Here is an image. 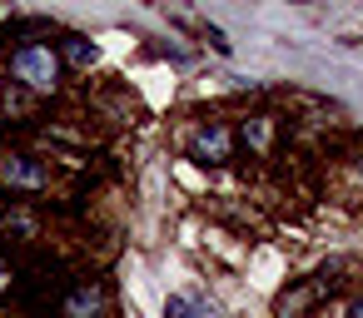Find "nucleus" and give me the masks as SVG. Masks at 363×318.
<instances>
[{
    "label": "nucleus",
    "instance_id": "nucleus-9",
    "mask_svg": "<svg viewBox=\"0 0 363 318\" xmlns=\"http://www.w3.org/2000/svg\"><path fill=\"white\" fill-rule=\"evenodd\" d=\"M348 318H363V298H353V303H348Z\"/></svg>",
    "mask_w": 363,
    "mask_h": 318
},
{
    "label": "nucleus",
    "instance_id": "nucleus-6",
    "mask_svg": "<svg viewBox=\"0 0 363 318\" xmlns=\"http://www.w3.org/2000/svg\"><path fill=\"white\" fill-rule=\"evenodd\" d=\"M269 140H274V120H269V115H259V120H249V125H244V144H249L254 154H264V149H269Z\"/></svg>",
    "mask_w": 363,
    "mask_h": 318
},
{
    "label": "nucleus",
    "instance_id": "nucleus-3",
    "mask_svg": "<svg viewBox=\"0 0 363 318\" xmlns=\"http://www.w3.org/2000/svg\"><path fill=\"white\" fill-rule=\"evenodd\" d=\"M189 154L199 159V164H229L234 159V135L224 130V125H199L194 130V140H189Z\"/></svg>",
    "mask_w": 363,
    "mask_h": 318
},
{
    "label": "nucleus",
    "instance_id": "nucleus-1",
    "mask_svg": "<svg viewBox=\"0 0 363 318\" xmlns=\"http://www.w3.org/2000/svg\"><path fill=\"white\" fill-rule=\"evenodd\" d=\"M11 75L30 90H55L60 85V55L50 45H21L11 55Z\"/></svg>",
    "mask_w": 363,
    "mask_h": 318
},
{
    "label": "nucleus",
    "instance_id": "nucleus-7",
    "mask_svg": "<svg viewBox=\"0 0 363 318\" xmlns=\"http://www.w3.org/2000/svg\"><path fill=\"white\" fill-rule=\"evenodd\" d=\"M65 60L85 70V65H95V60H100V50H95L90 40H80V35H70V40H65Z\"/></svg>",
    "mask_w": 363,
    "mask_h": 318
},
{
    "label": "nucleus",
    "instance_id": "nucleus-2",
    "mask_svg": "<svg viewBox=\"0 0 363 318\" xmlns=\"http://www.w3.org/2000/svg\"><path fill=\"white\" fill-rule=\"evenodd\" d=\"M0 184H6V189H26V194H35V189L50 184V174H45V164H40L35 154H0Z\"/></svg>",
    "mask_w": 363,
    "mask_h": 318
},
{
    "label": "nucleus",
    "instance_id": "nucleus-4",
    "mask_svg": "<svg viewBox=\"0 0 363 318\" xmlns=\"http://www.w3.org/2000/svg\"><path fill=\"white\" fill-rule=\"evenodd\" d=\"M105 303H110L105 283H100V278H85V283H75V288L65 293L60 318H105Z\"/></svg>",
    "mask_w": 363,
    "mask_h": 318
},
{
    "label": "nucleus",
    "instance_id": "nucleus-8",
    "mask_svg": "<svg viewBox=\"0 0 363 318\" xmlns=\"http://www.w3.org/2000/svg\"><path fill=\"white\" fill-rule=\"evenodd\" d=\"M11 283H16V268H11V263H0V293H6Z\"/></svg>",
    "mask_w": 363,
    "mask_h": 318
},
{
    "label": "nucleus",
    "instance_id": "nucleus-5",
    "mask_svg": "<svg viewBox=\"0 0 363 318\" xmlns=\"http://www.w3.org/2000/svg\"><path fill=\"white\" fill-rule=\"evenodd\" d=\"M164 318H214V308L204 298H194V293H174L164 303Z\"/></svg>",
    "mask_w": 363,
    "mask_h": 318
}]
</instances>
